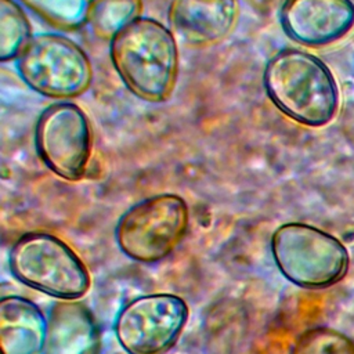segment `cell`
<instances>
[{"label": "cell", "mask_w": 354, "mask_h": 354, "mask_svg": "<svg viewBox=\"0 0 354 354\" xmlns=\"http://www.w3.org/2000/svg\"><path fill=\"white\" fill-rule=\"evenodd\" d=\"M109 54L119 77L136 97L163 102L171 95L178 76V47L163 24L137 18L111 40Z\"/></svg>", "instance_id": "obj_1"}, {"label": "cell", "mask_w": 354, "mask_h": 354, "mask_svg": "<svg viewBox=\"0 0 354 354\" xmlns=\"http://www.w3.org/2000/svg\"><path fill=\"white\" fill-rule=\"evenodd\" d=\"M267 97L288 118L319 127L332 120L339 104L332 72L315 55L283 48L274 54L264 69Z\"/></svg>", "instance_id": "obj_2"}, {"label": "cell", "mask_w": 354, "mask_h": 354, "mask_svg": "<svg viewBox=\"0 0 354 354\" xmlns=\"http://www.w3.org/2000/svg\"><path fill=\"white\" fill-rule=\"evenodd\" d=\"M8 264L19 282L59 300H77L91 286L84 261L66 242L46 231L21 235L10 249Z\"/></svg>", "instance_id": "obj_3"}, {"label": "cell", "mask_w": 354, "mask_h": 354, "mask_svg": "<svg viewBox=\"0 0 354 354\" xmlns=\"http://www.w3.org/2000/svg\"><path fill=\"white\" fill-rule=\"evenodd\" d=\"M270 248L279 272L303 289H325L337 283L350 263L340 239L299 221L279 225L271 235Z\"/></svg>", "instance_id": "obj_4"}, {"label": "cell", "mask_w": 354, "mask_h": 354, "mask_svg": "<svg viewBox=\"0 0 354 354\" xmlns=\"http://www.w3.org/2000/svg\"><path fill=\"white\" fill-rule=\"evenodd\" d=\"M189 227V207L177 194H158L127 209L115 228L120 252L129 259L153 264L170 256Z\"/></svg>", "instance_id": "obj_5"}, {"label": "cell", "mask_w": 354, "mask_h": 354, "mask_svg": "<svg viewBox=\"0 0 354 354\" xmlns=\"http://www.w3.org/2000/svg\"><path fill=\"white\" fill-rule=\"evenodd\" d=\"M17 69L33 91L55 100L82 95L93 79L87 54L75 41L57 33L33 36L17 57Z\"/></svg>", "instance_id": "obj_6"}, {"label": "cell", "mask_w": 354, "mask_h": 354, "mask_svg": "<svg viewBox=\"0 0 354 354\" xmlns=\"http://www.w3.org/2000/svg\"><path fill=\"white\" fill-rule=\"evenodd\" d=\"M188 315V304L181 296L142 295L120 308L115 336L127 354H166L177 343Z\"/></svg>", "instance_id": "obj_7"}, {"label": "cell", "mask_w": 354, "mask_h": 354, "mask_svg": "<svg viewBox=\"0 0 354 354\" xmlns=\"http://www.w3.org/2000/svg\"><path fill=\"white\" fill-rule=\"evenodd\" d=\"M35 148L44 166L58 177L83 178L93 149V130L84 111L66 101L48 105L35 126Z\"/></svg>", "instance_id": "obj_8"}, {"label": "cell", "mask_w": 354, "mask_h": 354, "mask_svg": "<svg viewBox=\"0 0 354 354\" xmlns=\"http://www.w3.org/2000/svg\"><path fill=\"white\" fill-rule=\"evenodd\" d=\"M283 32L306 46L329 44L354 25L351 0H283L279 11Z\"/></svg>", "instance_id": "obj_9"}, {"label": "cell", "mask_w": 354, "mask_h": 354, "mask_svg": "<svg viewBox=\"0 0 354 354\" xmlns=\"http://www.w3.org/2000/svg\"><path fill=\"white\" fill-rule=\"evenodd\" d=\"M238 15V0H171L167 19L176 39L202 47L227 37Z\"/></svg>", "instance_id": "obj_10"}, {"label": "cell", "mask_w": 354, "mask_h": 354, "mask_svg": "<svg viewBox=\"0 0 354 354\" xmlns=\"http://www.w3.org/2000/svg\"><path fill=\"white\" fill-rule=\"evenodd\" d=\"M100 326L91 310L77 300H59L47 317L46 354H100Z\"/></svg>", "instance_id": "obj_11"}, {"label": "cell", "mask_w": 354, "mask_h": 354, "mask_svg": "<svg viewBox=\"0 0 354 354\" xmlns=\"http://www.w3.org/2000/svg\"><path fill=\"white\" fill-rule=\"evenodd\" d=\"M47 318L37 304L22 296L0 300L1 354H46Z\"/></svg>", "instance_id": "obj_12"}, {"label": "cell", "mask_w": 354, "mask_h": 354, "mask_svg": "<svg viewBox=\"0 0 354 354\" xmlns=\"http://www.w3.org/2000/svg\"><path fill=\"white\" fill-rule=\"evenodd\" d=\"M141 11L142 0H93L87 22L98 37L112 40Z\"/></svg>", "instance_id": "obj_13"}, {"label": "cell", "mask_w": 354, "mask_h": 354, "mask_svg": "<svg viewBox=\"0 0 354 354\" xmlns=\"http://www.w3.org/2000/svg\"><path fill=\"white\" fill-rule=\"evenodd\" d=\"M44 22L59 30H76L87 19L93 0H21Z\"/></svg>", "instance_id": "obj_14"}, {"label": "cell", "mask_w": 354, "mask_h": 354, "mask_svg": "<svg viewBox=\"0 0 354 354\" xmlns=\"http://www.w3.org/2000/svg\"><path fill=\"white\" fill-rule=\"evenodd\" d=\"M30 24L14 0H0V61L18 57L32 39Z\"/></svg>", "instance_id": "obj_15"}, {"label": "cell", "mask_w": 354, "mask_h": 354, "mask_svg": "<svg viewBox=\"0 0 354 354\" xmlns=\"http://www.w3.org/2000/svg\"><path fill=\"white\" fill-rule=\"evenodd\" d=\"M290 354H354V342L336 329L314 326L299 335Z\"/></svg>", "instance_id": "obj_16"}]
</instances>
